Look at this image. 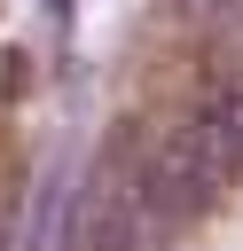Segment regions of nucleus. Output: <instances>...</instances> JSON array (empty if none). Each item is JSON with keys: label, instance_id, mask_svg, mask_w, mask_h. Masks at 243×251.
I'll list each match as a JSON object with an SVG mask.
<instances>
[{"label": "nucleus", "instance_id": "nucleus-1", "mask_svg": "<svg viewBox=\"0 0 243 251\" xmlns=\"http://www.w3.org/2000/svg\"><path fill=\"white\" fill-rule=\"evenodd\" d=\"M133 220H141V196H133V133L94 157L86 188H78V212H71V251H125L133 243Z\"/></svg>", "mask_w": 243, "mask_h": 251}, {"label": "nucleus", "instance_id": "nucleus-2", "mask_svg": "<svg viewBox=\"0 0 243 251\" xmlns=\"http://www.w3.org/2000/svg\"><path fill=\"white\" fill-rule=\"evenodd\" d=\"M188 126H196V141H204V157H212V180L235 188V180H243V78H212L204 102L188 110Z\"/></svg>", "mask_w": 243, "mask_h": 251}]
</instances>
